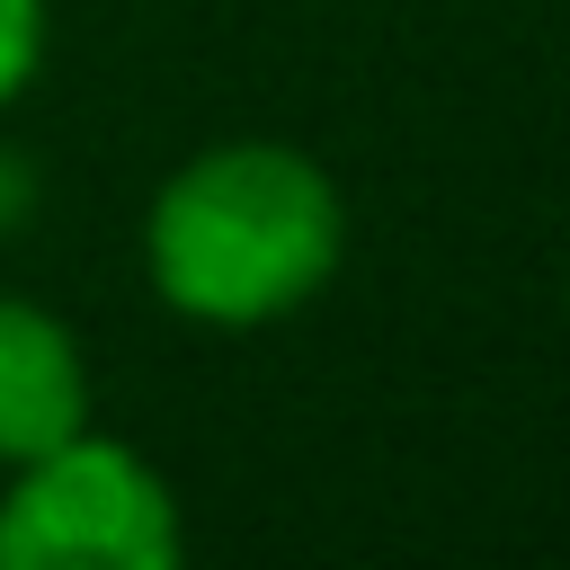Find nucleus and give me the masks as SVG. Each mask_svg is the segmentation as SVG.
I'll return each instance as SVG.
<instances>
[{
  "label": "nucleus",
  "instance_id": "1",
  "mask_svg": "<svg viewBox=\"0 0 570 570\" xmlns=\"http://www.w3.org/2000/svg\"><path fill=\"white\" fill-rule=\"evenodd\" d=\"M347 249V205L330 169L294 142L240 134L169 169L142 214V267L169 312L205 330H258L303 312Z\"/></svg>",
  "mask_w": 570,
  "mask_h": 570
},
{
  "label": "nucleus",
  "instance_id": "2",
  "mask_svg": "<svg viewBox=\"0 0 570 570\" xmlns=\"http://www.w3.org/2000/svg\"><path fill=\"white\" fill-rule=\"evenodd\" d=\"M0 499V570H169L178 561V499L169 481L116 436H62L9 463Z\"/></svg>",
  "mask_w": 570,
  "mask_h": 570
},
{
  "label": "nucleus",
  "instance_id": "3",
  "mask_svg": "<svg viewBox=\"0 0 570 570\" xmlns=\"http://www.w3.org/2000/svg\"><path fill=\"white\" fill-rule=\"evenodd\" d=\"M89 428V365L80 338L45 312L0 294V463H27Z\"/></svg>",
  "mask_w": 570,
  "mask_h": 570
},
{
  "label": "nucleus",
  "instance_id": "4",
  "mask_svg": "<svg viewBox=\"0 0 570 570\" xmlns=\"http://www.w3.org/2000/svg\"><path fill=\"white\" fill-rule=\"evenodd\" d=\"M45 62V0H0V107L36 80Z\"/></svg>",
  "mask_w": 570,
  "mask_h": 570
}]
</instances>
